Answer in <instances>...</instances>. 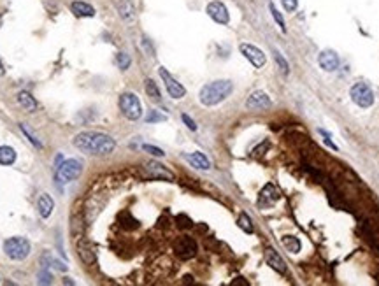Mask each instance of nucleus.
Instances as JSON below:
<instances>
[{
  "label": "nucleus",
  "instance_id": "obj_1",
  "mask_svg": "<svg viewBox=\"0 0 379 286\" xmlns=\"http://www.w3.org/2000/svg\"><path fill=\"white\" fill-rule=\"evenodd\" d=\"M74 146L88 154H109L116 148V142L107 133L83 132L74 137Z\"/></svg>",
  "mask_w": 379,
  "mask_h": 286
},
{
  "label": "nucleus",
  "instance_id": "obj_2",
  "mask_svg": "<svg viewBox=\"0 0 379 286\" xmlns=\"http://www.w3.org/2000/svg\"><path fill=\"white\" fill-rule=\"evenodd\" d=\"M234 90V84L227 79H221V81H214V83H209L205 84L204 88L200 90V102L204 106H216L219 104L221 100L228 97Z\"/></svg>",
  "mask_w": 379,
  "mask_h": 286
},
{
  "label": "nucleus",
  "instance_id": "obj_3",
  "mask_svg": "<svg viewBox=\"0 0 379 286\" xmlns=\"http://www.w3.org/2000/svg\"><path fill=\"white\" fill-rule=\"evenodd\" d=\"M81 172H83V163L79 162L76 158H70V160H63L57 167L55 171V177H57V183L58 186L61 183H69V181H74L81 176Z\"/></svg>",
  "mask_w": 379,
  "mask_h": 286
},
{
  "label": "nucleus",
  "instance_id": "obj_4",
  "mask_svg": "<svg viewBox=\"0 0 379 286\" xmlns=\"http://www.w3.org/2000/svg\"><path fill=\"white\" fill-rule=\"evenodd\" d=\"M120 109L125 114V118L132 119V121H135V119H139L142 116V106H140L139 97L132 92L123 93L120 97Z\"/></svg>",
  "mask_w": 379,
  "mask_h": 286
},
{
  "label": "nucleus",
  "instance_id": "obj_5",
  "mask_svg": "<svg viewBox=\"0 0 379 286\" xmlns=\"http://www.w3.org/2000/svg\"><path fill=\"white\" fill-rule=\"evenodd\" d=\"M4 251L11 260H23L30 255V242L25 237H11L4 242Z\"/></svg>",
  "mask_w": 379,
  "mask_h": 286
},
{
  "label": "nucleus",
  "instance_id": "obj_6",
  "mask_svg": "<svg viewBox=\"0 0 379 286\" xmlns=\"http://www.w3.org/2000/svg\"><path fill=\"white\" fill-rule=\"evenodd\" d=\"M349 95H351L355 104L363 107V109H367V107H371L374 104V93H372V90L365 83H357L355 86H351Z\"/></svg>",
  "mask_w": 379,
  "mask_h": 286
},
{
  "label": "nucleus",
  "instance_id": "obj_7",
  "mask_svg": "<svg viewBox=\"0 0 379 286\" xmlns=\"http://www.w3.org/2000/svg\"><path fill=\"white\" fill-rule=\"evenodd\" d=\"M174 251L181 260H190L197 253V242L192 237H179L174 242Z\"/></svg>",
  "mask_w": 379,
  "mask_h": 286
},
{
  "label": "nucleus",
  "instance_id": "obj_8",
  "mask_svg": "<svg viewBox=\"0 0 379 286\" xmlns=\"http://www.w3.org/2000/svg\"><path fill=\"white\" fill-rule=\"evenodd\" d=\"M160 77L163 79V83H165V88L167 92H169V95L172 98H183L184 95H186V90H184V86L181 83H178V81L172 77V76L169 74V72L163 69V67H160Z\"/></svg>",
  "mask_w": 379,
  "mask_h": 286
},
{
  "label": "nucleus",
  "instance_id": "obj_9",
  "mask_svg": "<svg viewBox=\"0 0 379 286\" xmlns=\"http://www.w3.org/2000/svg\"><path fill=\"white\" fill-rule=\"evenodd\" d=\"M239 49H240V53L244 55V57L249 60V63H251V65H255L257 69H260V67L265 65V62H267L265 55H263V51H261V49H258L257 46L240 44Z\"/></svg>",
  "mask_w": 379,
  "mask_h": 286
},
{
  "label": "nucleus",
  "instance_id": "obj_10",
  "mask_svg": "<svg viewBox=\"0 0 379 286\" xmlns=\"http://www.w3.org/2000/svg\"><path fill=\"white\" fill-rule=\"evenodd\" d=\"M207 14H209V18H213L219 25H227L230 21V14H228L227 5L218 2V0H214V2H211L207 5Z\"/></svg>",
  "mask_w": 379,
  "mask_h": 286
},
{
  "label": "nucleus",
  "instance_id": "obj_11",
  "mask_svg": "<svg viewBox=\"0 0 379 286\" xmlns=\"http://www.w3.org/2000/svg\"><path fill=\"white\" fill-rule=\"evenodd\" d=\"M272 106V102H270L269 95L265 92H253L249 95V98L246 100V107L251 111H263V109H269Z\"/></svg>",
  "mask_w": 379,
  "mask_h": 286
},
{
  "label": "nucleus",
  "instance_id": "obj_12",
  "mask_svg": "<svg viewBox=\"0 0 379 286\" xmlns=\"http://www.w3.org/2000/svg\"><path fill=\"white\" fill-rule=\"evenodd\" d=\"M318 63H319V67H321L323 71L334 72L336 69H339V57L336 55V51H332V49H325V51L319 53Z\"/></svg>",
  "mask_w": 379,
  "mask_h": 286
},
{
  "label": "nucleus",
  "instance_id": "obj_13",
  "mask_svg": "<svg viewBox=\"0 0 379 286\" xmlns=\"http://www.w3.org/2000/svg\"><path fill=\"white\" fill-rule=\"evenodd\" d=\"M265 260H267V264L274 268L276 272H279V274L286 272V264H284V260L279 256V253L276 249H272V248H267V249H265Z\"/></svg>",
  "mask_w": 379,
  "mask_h": 286
},
{
  "label": "nucleus",
  "instance_id": "obj_14",
  "mask_svg": "<svg viewBox=\"0 0 379 286\" xmlns=\"http://www.w3.org/2000/svg\"><path fill=\"white\" fill-rule=\"evenodd\" d=\"M279 198L278 190L274 188V185H267L265 188L260 191V198H258V206L260 207H270L274 206V202Z\"/></svg>",
  "mask_w": 379,
  "mask_h": 286
},
{
  "label": "nucleus",
  "instance_id": "obj_15",
  "mask_svg": "<svg viewBox=\"0 0 379 286\" xmlns=\"http://www.w3.org/2000/svg\"><path fill=\"white\" fill-rule=\"evenodd\" d=\"M146 171L151 174V177H157V179H169L172 181L174 179V174L165 169V165H161V163H157V162H149L146 165Z\"/></svg>",
  "mask_w": 379,
  "mask_h": 286
},
{
  "label": "nucleus",
  "instance_id": "obj_16",
  "mask_svg": "<svg viewBox=\"0 0 379 286\" xmlns=\"http://www.w3.org/2000/svg\"><path fill=\"white\" fill-rule=\"evenodd\" d=\"M70 11L78 16V18H93L95 16V9L92 5L86 4V2H81V0H76L70 4Z\"/></svg>",
  "mask_w": 379,
  "mask_h": 286
},
{
  "label": "nucleus",
  "instance_id": "obj_17",
  "mask_svg": "<svg viewBox=\"0 0 379 286\" xmlns=\"http://www.w3.org/2000/svg\"><path fill=\"white\" fill-rule=\"evenodd\" d=\"M78 255L86 265H92L93 262H95V251L92 249V246H90L84 239H81V241L78 242Z\"/></svg>",
  "mask_w": 379,
  "mask_h": 286
},
{
  "label": "nucleus",
  "instance_id": "obj_18",
  "mask_svg": "<svg viewBox=\"0 0 379 286\" xmlns=\"http://www.w3.org/2000/svg\"><path fill=\"white\" fill-rule=\"evenodd\" d=\"M37 209H39V214L42 218H49V214L53 212L55 209V202H53V198L49 197L48 193H42L37 200Z\"/></svg>",
  "mask_w": 379,
  "mask_h": 286
},
{
  "label": "nucleus",
  "instance_id": "obj_19",
  "mask_svg": "<svg viewBox=\"0 0 379 286\" xmlns=\"http://www.w3.org/2000/svg\"><path fill=\"white\" fill-rule=\"evenodd\" d=\"M186 160L192 163L195 169H200V171H209L211 169V162L207 160L204 153H192V154H186Z\"/></svg>",
  "mask_w": 379,
  "mask_h": 286
},
{
  "label": "nucleus",
  "instance_id": "obj_20",
  "mask_svg": "<svg viewBox=\"0 0 379 286\" xmlns=\"http://www.w3.org/2000/svg\"><path fill=\"white\" fill-rule=\"evenodd\" d=\"M118 11H120V16H121L125 21H134L135 19V7L132 2H128V0H121V2H120Z\"/></svg>",
  "mask_w": 379,
  "mask_h": 286
},
{
  "label": "nucleus",
  "instance_id": "obj_21",
  "mask_svg": "<svg viewBox=\"0 0 379 286\" xmlns=\"http://www.w3.org/2000/svg\"><path fill=\"white\" fill-rule=\"evenodd\" d=\"M18 102H20V106H21L25 111H28V113H34V111L37 109V102H35V98L32 97L28 92L18 93Z\"/></svg>",
  "mask_w": 379,
  "mask_h": 286
},
{
  "label": "nucleus",
  "instance_id": "obj_22",
  "mask_svg": "<svg viewBox=\"0 0 379 286\" xmlns=\"http://www.w3.org/2000/svg\"><path fill=\"white\" fill-rule=\"evenodd\" d=\"M16 160V151L11 146H0V163L2 165H11Z\"/></svg>",
  "mask_w": 379,
  "mask_h": 286
},
{
  "label": "nucleus",
  "instance_id": "obj_23",
  "mask_svg": "<svg viewBox=\"0 0 379 286\" xmlns=\"http://www.w3.org/2000/svg\"><path fill=\"white\" fill-rule=\"evenodd\" d=\"M281 242H283V246L286 248L290 253H299V251H300V241L297 237H293V235H284V237L281 239Z\"/></svg>",
  "mask_w": 379,
  "mask_h": 286
},
{
  "label": "nucleus",
  "instance_id": "obj_24",
  "mask_svg": "<svg viewBox=\"0 0 379 286\" xmlns=\"http://www.w3.org/2000/svg\"><path fill=\"white\" fill-rule=\"evenodd\" d=\"M146 93H148V97L155 102H160L161 100V93L158 90L157 83L153 79H146Z\"/></svg>",
  "mask_w": 379,
  "mask_h": 286
},
{
  "label": "nucleus",
  "instance_id": "obj_25",
  "mask_svg": "<svg viewBox=\"0 0 379 286\" xmlns=\"http://www.w3.org/2000/svg\"><path fill=\"white\" fill-rule=\"evenodd\" d=\"M20 128H21V132L25 133L26 137H28V141H30L32 144L35 146V148H39V150H40V148H42V142H40V141H39V137L35 135V133L30 130V128H28V125L21 123V125H20Z\"/></svg>",
  "mask_w": 379,
  "mask_h": 286
},
{
  "label": "nucleus",
  "instance_id": "obj_26",
  "mask_svg": "<svg viewBox=\"0 0 379 286\" xmlns=\"http://www.w3.org/2000/svg\"><path fill=\"white\" fill-rule=\"evenodd\" d=\"M237 225H239L240 229L244 230L246 233H253V223H251L249 216L246 214V212H240L239 220H237Z\"/></svg>",
  "mask_w": 379,
  "mask_h": 286
},
{
  "label": "nucleus",
  "instance_id": "obj_27",
  "mask_svg": "<svg viewBox=\"0 0 379 286\" xmlns=\"http://www.w3.org/2000/svg\"><path fill=\"white\" fill-rule=\"evenodd\" d=\"M116 63H118V67L121 69V71H126V69L130 67L132 60H130V57H128L126 53H118V55H116Z\"/></svg>",
  "mask_w": 379,
  "mask_h": 286
},
{
  "label": "nucleus",
  "instance_id": "obj_28",
  "mask_svg": "<svg viewBox=\"0 0 379 286\" xmlns=\"http://www.w3.org/2000/svg\"><path fill=\"white\" fill-rule=\"evenodd\" d=\"M165 114H160L158 111H149V114L146 116V123H158V121H165Z\"/></svg>",
  "mask_w": 379,
  "mask_h": 286
},
{
  "label": "nucleus",
  "instance_id": "obj_29",
  "mask_svg": "<svg viewBox=\"0 0 379 286\" xmlns=\"http://www.w3.org/2000/svg\"><path fill=\"white\" fill-rule=\"evenodd\" d=\"M269 9H270V13H272V16H274L276 23H278L279 27H281V30L284 32V19H283V16H281V13H279V11L276 9V5L272 4V2L269 4Z\"/></svg>",
  "mask_w": 379,
  "mask_h": 286
},
{
  "label": "nucleus",
  "instance_id": "obj_30",
  "mask_svg": "<svg viewBox=\"0 0 379 286\" xmlns=\"http://www.w3.org/2000/svg\"><path fill=\"white\" fill-rule=\"evenodd\" d=\"M176 221H178L179 229H192V227H193L192 220H190L188 216H184V214H179L178 218H176Z\"/></svg>",
  "mask_w": 379,
  "mask_h": 286
},
{
  "label": "nucleus",
  "instance_id": "obj_31",
  "mask_svg": "<svg viewBox=\"0 0 379 286\" xmlns=\"http://www.w3.org/2000/svg\"><path fill=\"white\" fill-rule=\"evenodd\" d=\"M142 150L146 151V153L153 154V156H163V151L160 150V148H157V146H151V144H144L142 146Z\"/></svg>",
  "mask_w": 379,
  "mask_h": 286
},
{
  "label": "nucleus",
  "instance_id": "obj_32",
  "mask_svg": "<svg viewBox=\"0 0 379 286\" xmlns=\"http://www.w3.org/2000/svg\"><path fill=\"white\" fill-rule=\"evenodd\" d=\"M37 279H39L40 285H51L53 283V276L48 272V270H40L39 276H37Z\"/></svg>",
  "mask_w": 379,
  "mask_h": 286
},
{
  "label": "nucleus",
  "instance_id": "obj_33",
  "mask_svg": "<svg viewBox=\"0 0 379 286\" xmlns=\"http://www.w3.org/2000/svg\"><path fill=\"white\" fill-rule=\"evenodd\" d=\"M274 58H276V62H278V65L281 67V71H283L284 74H288V71H290V69H288V62H286V60H284V58L281 57L278 51L274 53Z\"/></svg>",
  "mask_w": 379,
  "mask_h": 286
},
{
  "label": "nucleus",
  "instance_id": "obj_34",
  "mask_svg": "<svg viewBox=\"0 0 379 286\" xmlns=\"http://www.w3.org/2000/svg\"><path fill=\"white\" fill-rule=\"evenodd\" d=\"M284 5V9L288 11V13H293V11L297 9V4H299V0H281Z\"/></svg>",
  "mask_w": 379,
  "mask_h": 286
},
{
  "label": "nucleus",
  "instance_id": "obj_35",
  "mask_svg": "<svg viewBox=\"0 0 379 286\" xmlns=\"http://www.w3.org/2000/svg\"><path fill=\"white\" fill-rule=\"evenodd\" d=\"M181 119H183L184 125H186V127L190 128V130H193V132H195V130H197V123L193 121L192 118H190V116H188V114H183V116H181Z\"/></svg>",
  "mask_w": 379,
  "mask_h": 286
},
{
  "label": "nucleus",
  "instance_id": "obj_36",
  "mask_svg": "<svg viewBox=\"0 0 379 286\" xmlns=\"http://www.w3.org/2000/svg\"><path fill=\"white\" fill-rule=\"evenodd\" d=\"M232 285L234 286H249V283L248 281H244V277H237L236 281H232Z\"/></svg>",
  "mask_w": 379,
  "mask_h": 286
},
{
  "label": "nucleus",
  "instance_id": "obj_37",
  "mask_svg": "<svg viewBox=\"0 0 379 286\" xmlns=\"http://www.w3.org/2000/svg\"><path fill=\"white\" fill-rule=\"evenodd\" d=\"M267 148H269V142H263V144H261V146H258L257 150L253 151V154H261V151H265Z\"/></svg>",
  "mask_w": 379,
  "mask_h": 286
},
{
  "label": "nucleus",
  "instance_id": "obj_38",
  "mask_svg": "<svg viewBox=\"0 0 379 286\" xmlns=\"http://www.w3.org/2000/svg\"><path fill=\"white\" fill-rule=\"evenodd\" d=\"M183 283H193V277L192 276H184L183 277Z\"/></svg>",
  "mask_w": 379,
  "mask_h": 286
},
{
  "label": "nucleus",
  "instance_id": "obj_39",
  "mask_svg": "<svg viewBox=\"0 0 379 286\" xmlns=\"http://www.w3.org/2000/svg\"><path fill=\"white\" fill-rule=\"evenodd\" d=\"M0 74H4V67H2V63H0Z\"/></svg>",
  "mask_w": 379,
  "mask_h": 286
}]
</instances>
